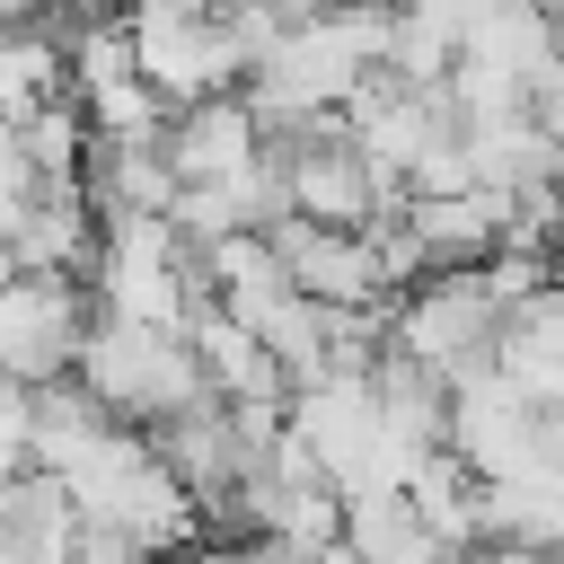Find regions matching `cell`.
<instances>
[{
	"instance_id": "1",
	"label": "cell",
	"mask_w": 564,
	"mask_h": 564,
	"mask_svg": "<svg viewBox=\"0 0 564 564\" xmlns=\"http://www.w3.org/2000/svg\"><path fill=\"white\" fill-rule=\"evenodd\" d=\"M79 370L97 379V397H106L123 423H159V414H176V405L212 397V370H203L194 335H185V326L123 317V308H97Z\"/></svg>"
},
{
	"instance_id": "2",
	"label": "cell",
	"mask_w": 564,
	"mask_h": 564,
	"mask_svg": "<svg viewBox=\"0 0 564 564\" xmlns=\"http://www.w3.org/2000/svg\"><path fill=\"white\" fill-rule=\"evenodd\" d=\"M97 308H106V300H97L88 273L26 264V273L0 291V370H9V379H62V370H79Z\"/></svg>"
},
{
	"instance_id": "3",
	"label": "cell",
	"mask_w": 564,
	"mask_h": 564,
	"mask_svg": "<svg viewBox=\"0 0 564 564\" xmlns=\"http://www.w3.org/2000/svg\"><path fill=\"white\" fill-rule=\"evenodd\" d=\"M273 247H282L291 282L317 291V300H388V291H405L388 273V256H379V229H335L317 212H282L273 220Z\"/></svg>"
},
{
	"instance_id": "4",
	"label": "cell",
	"mask_w": 564,
	"mask_h": 564,
	"mask_svg": "<svg viewBox=\"0 0 564 564\" xmlns=\"http://www.w3.org/2000/svg\"><path fill=\"white\" fill-rule=\"evenodd\" d=\"M79 494L62 467L0 476V564H79Z\"/></svg>"
},
{
	"instance_id": "5",
	"label": "cell",
	"mask_w": 564,
	"mask_h": 564,
	"mask_svg": "<svg viewBox=\"0 0 564 564\" xmlns=\"http://www.w3.org/2000/svg\"><path fill=\"white\" fill-rule=\"evenodd\" d=\"M256 150H264V115H256L247 88H212V97L167 115V159L185 167V185L194 176H238Z\"/></svg>"
},
{
	"instance_id": "6",
	"label": "cell",
	"mask_w": 564,
	"mask_h": 564,
	"mask_svg": "<svg viewBox=\"0 0 564 564\" xmlns=\"http://www.w3.org/2000/svg\"><path fill=\"white\" fill-rule=\"evenodd\" d=\"M344 555L423 564V555H449V538H441V520L414 502V485H344Z\"/></svg>"
},
{
	"instance_id": "7",
	"label": "cell",
	"mask_w": 564,
	"mask_h": 564,
	"mask_svg": "<svg viewBox=\"0 0 564 564\" xmlns=\"http://www.w3.org/2000/svg\"><path fill=\"white\" fill-rule=\"evenodd\" d=\"M502 370L529 397H564V282H546L538 300L502 317Z\"/></svg>"
},
{
	"instance_id": "8",
	"label": "cell",
	"mask_w": 564,
	"mask_h": 564,
	"mask_svg": "<svg viewBox=\"0 0 564 564\" xmlns=\"http://www.w3.org/2000/svg\"><path fill=\"white\" fill-rule=\"evenodd\" d=\"M0 88H9V123H26L35 106L70 97V35L44 18V26H9L0 44Z\"/></svg>"
},
{
	"instance_id": "9",
	"label": "cell",
	"mask_w": 564,
	"mask_h": 564,
	"mask_svg": "<svg viewBox=\"0 0 564 564\" xmlns=\"http://www.w3.org/2000/svg\"><path fill=\"white\" fill-rule=\"evenodd\" d=\"M141 555H159L150 529H132V520H79V564H141Z\"/></svg>"
},
{
	"instance_id": "10",
	"label": "cell",
	"mask_w": 564,
	"mask_h": 564,
	"mask_svg": "<svg viewBox=\"0 0 564 564\" xmlns=\"http://www.w3.org/2000/svg\"><path fill=\"white\" fill-rule=\"evenodd\" d=\"M0 18H9V26H44V18H53V0H0Z\"/></svg>"
}]
</instances>
